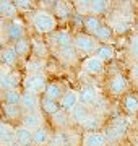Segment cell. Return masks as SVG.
Segmentation results:
<instances>
[{"label": "cell", "mask_w": 138, "mask_h": 146, "mask_svg": "<svg viewBox=\"0 0 138 146\" xmlns=\"http://www.w3.org/2000/svg\"><path fill=\"white\" fill-rule=\"evenodd\" d=\"M31 25L39 34H52L57 31L58 21L57 16L52 15V11L49 10H36L31 15Z\"/></svg>", "instance_id": "obj_1"}, {"label": "cell", "mask_w": 138, "mask_h": 146, "mask_svg": "<svg viewBox=\"0 0 138 146\" xmlns=\"http://www.w3.org/2000/svg\"><path fill=\"white\" fill-rule=\"evenodd\" d=\"M73 46L76 49V52L78 55H86V57H90V55H94L96 50L99 49V41L96 39L94 36H91L88 33H78V34H75L73 37Z\"/></svg>", "instance_id": "obj_2"}, {"label": "cell", "mask_w": 138, "mask_h": 146, "mask_svg": "<svg viewBox=\"0 0 138 146\" xmlns=\"http://www.w3.org/2000/svg\"><path fill=\"white\" fill-rule=\"evenodd\" d=\"M47 86V76L44 73H33V75H26L23 78V91L25 93H33L36 96H41L46 93Z\"/></svg>", "instance_id": "obj_3"}, {"label": "cell", "mask_w": 138, "mask_h": 146, "mask_svg": "<svg viewBox=\"0 0 138 146\" xmlns=\"http://www.w3.org/2000/svg\"><path fill=\"white\" fill-rule=\"evenodd\" d=\"M128 88H130V83L122 73H115L107 80V91L112 96H125L128 94Z\"/></svg>", "instance_id": "obj_4"}, {"label": "cell", "mask_w": 138, "mask_h": 146, "mask_svg": "<svg viewBox=\"0 0 138 146\" xmlns=\"http://www.w3.org/2000/svg\"><path fill=\"white\" fill-rule=\"evenodd\" d=\"M73 37L68 31H65V29H57L55 33H52L50 36H49V44L50 47L54 49V52H57V50H62L65 47H72L73 46Z\"/></svg>", "instance_id": "obj_5"}, {"label": "cell", "mask_w": 138, "mask_h": 146, "mask_svg": "<svg viewBox=\"0 0 138 146\" xmlns=\"http://www.w3.org/2000/svg\"><path fill=\"white\" fill-rule=\"evenodd\" d=\"M78 143V135L73 130H57L52 135L49 146H75Z\"/></svg>", "instance_id": "obj_6"}, {"label": "cell", "mask_w": 138, "mask_h": 146, "mask_svg": "<svg viewBox=\"0 0 138 146\" xmlns=\"http://www.w3.org/2000/svg\"><path fill=\"white\" fill-rule=\"evenodd\" d=\"M20 125L26 127L28 130L36 131L41 127H44V112L42 110H36V112H26L23 114L21 120H20Z\"/></svg>", "instance_id": "obj_7"}, {"label": "cell", "mask_w": 138, "mask_h": 146, "mask_svg": "<svg viewBox=\"0 0 138 146\" xmlns=\"http://www.w3.org/2000/svg\"><path fill=\"white\" fill-rule=\"evenodd\" d=\"M99 101V91L94 84H83L80 89V104H85L94 109Z\"/></svg>", "instance_id": "obj_8"}, {"label": "cell", "mask_w": 138, "mask_h": 146, "mask_svg": "<svg viewBox=\"0 0 138 146\" xmlns=\"http://www.w3.org/2000/svg\"><path fill=\"white\" fill-rule=\"evenodd\" d=\"M81 68H83V72H86L88 75H91V76H99V75L104 73L106 62H102L98 55H90V57H86L85 60H83Z\"/></svg>", "instance_id": "obj_9"}, {"label": "cell", "mask_w": 138, "mask_h": 146, "mask_svg": "<svg viewBox=\"0 0 138 146\" xmlns=\"http://www.w3.org/2000/svg\"><path fill=\"white\" fill-rule=\"evenodd\" d=\"M109 140L104 131H85L81 138V146H107Z\"/></svg>", "instance_id": "obj_10"}, {"label": "cell", "mask_w": 138, "mask_h": 146, "mask_svg": "<svg viewBox=\"0 0 138 146\" xmlns=\"http://www.w3.org/2000/svg\"><path fill=\"white\" fill-rule=\"evenodd\" d=\"M58 104H60V107L65 112L70 114L76 106H80V91H76V89H67L64 94V98L60 99Z\"/></svg>", "instance_id": "obj_11"}, {"label": "cell", "mask_w": 138, "mask_h": 146, "mask_svg": "<svg viewBox=\"0 0 138 146\" xmlns=\"http://www.w3.org/2000/svg\"><path fill=\"white\" fill-rule=\"evenodd\" d=\"M20 107H21L23 114L41 110V98L36 96V94H33V93H25V91H23V98H21Z\"/></svg>", "instance_id": "obj_12"}, {"label": "cell", "mask_w": 138, "mask_h": 146, "mask_svg": "<svg viewBox=\"0 0 138 146\" xmlns=\"http://www.w3.org/2000/svg\"><path fill=\"white\" fill-rule=\"evenodd\" d=\"M93 112H94V110L91 109V107H88V106H85V104H80L70 112V117H72V122H73L75 125L83 127L86 123V120L91 117Z\"/></svg>", "instance_id": "obj_13"}, {"label": "cell", "mask_w": 138, "mask_h": 146, "mask_svg": "<svg viewBox=\"0 0 138 146\" xmlns=\"http://www.w3.org/2000/svg\"><path fill=\"white\" fill-rule=\"evenodd\" d=\"M15 128L16 127L10 125L8 122H2V123H0V143H2V146H13V145H16Z\"/></svg>", "instance_id": "obj_14"}, {"label": "cell", "mask_w": 138, "mask_h": 146, "mask_svg": "<svg viewBox=\"0 0 138 146\" xmlns=\"http://www.w3.org/2000/svg\"><path fill=\"white\" fill-rule=\"evenodd\" d=\"M20 84H23V78L18 72H11L10 75H7L0 80V88L2 91H8V89H18Z\"/></svg>", "instance_id": "obj_15"}, {"label": "cell", "mask_w": 138, "mask_h": 146, "mask_svg": "<svg viewBox=\"0 0 138 146\" xmlns=\"http://www.w3.org/2000/svg\"><path fill=\"white\" fill-rule=\"evenodd\" d=\"M15 140L18 146H34L33 131L28 130L26 127H23V125H18L15 128Z\"/></svg>", "instance_id": "obj_16"}, {"label": "cell", "mask_w": 138, "mask_h": 146, "mask_svg": "<svg viewBox=\"0 0 138 146\" xmlns=\"http://www.w3.org/2000/svg\"><path fill=\"white\" fill-rule=\"evenodd\" d=\"M7 39H10V41H13V42H16V41H20V39H23V37H26L25 34V28H23V25H21V21H18V20H13L7 26Z\"/></svg>", "instance_id": "obj_17"}, {"label": "cell", "mask_w": 138, "mask_h": 146, "mask_svg": "<svg viewBox=\"0 0 138 146\" xmlns=\"http://www.w3.org/2000/svg\"><path fill=\"white\" fill-rule=\"evenodd\" d=\"M21 98H23V91L20 88L18 89H8V91H3V93H2L3 106L20 107V104H21Z\"/></svg>", "instance_id": "obj_18"}, {"label": "cell", "mask_w": 138, "mask_h": 146, "mask_svg": "<svg viewBox=\"0 0 138 146\" xmlns=\"http://www.w3.org/2000/svg\"><path fill=\"white\" fill-rule=\"evenodd\" d=\"M50 120H52V125L55 127L57 130H68L70 123H73V122H72L70 114H68V112H65L64 109L60 110V112H57L55 115H52V117H50Z\"/></svg>", "instance_id": "obj_19"}, {"label": "cell", "mask_w": 138, "mask_h": 146, "mask_svg": "<svg viewBox=\"0 0 138 146\" xmlns=\"http://www.w3.org/2000/svg\"><path fill=\"white\" fill-rule=\"evenodd\" d=\"M65 91H67V89H64V86H62L60 81H52V83H49L47 89H46V93H44V98L60 102V99L64 98Z\"/></svg>", "instance_id": "obj_20"}, {"label": "cell", "mask_w": 138, "mask_h": 146, "mask_svg": "<svg viewBox=\"0 0 138 146\" xmlns=\"http://www.w3.org/2000/svg\"><path fill=\"white\" fill-rule=\"evenodd\" d=\"M52 140V133L49 131V128L46 125L41 127L39 130L33 131V141H34V146H49Z\"/></svg>", "instance_id": "obj_21"}, {"label": "cell", "mask_w": 138, "mask_h": 146, "mask_svg": "<svg viewBox=\"0 0 138 146\" xmlns=\"http://www.w3.org/2000/svg\"><path fill=\"white\" fill-rule=\"evenodd\" d=\"M0 58H2V65L13 68V67L16 65V60H18L20 57H18V54L15 52L13 46H7V47H3V49H2Z\"/></svg>", "instance_id": "obj_22"}, {"label": "cell", "mask_w": 138, "mask_h": 146, "mask_svg": "<svg viewBox=\"0 0 138 146\" xmlns=\"http://www.w3.org/2000/svg\"><path fill=\"white\" fill-rule=\"evenodd\" d=\"M122 106H123V110L128 115H137L138 114V96L132 93L125 94L122 99Z\"/></svg>", "instance_id": "obj_23"}, {"label": "cell", "mask_w": 138, "mask_h": 146, "mask_svg": "<svg viewBox=\"0 0 138 146\" xmlns=\"http://www.w3.org/2000/svg\"><path fill=\"white\" fill-rule=\"evenodd\" d=\"M0 13H2V18L5 20H16V13H18V8H16L15 2H10V0H2L0 2Z\"/></svg>", "instance_id": "obj_24"}, {"label": "cell", "mask_w": 138, "mask_h": 146, "mask_svg": "<svg viewBox=\"0 0 138 146\" xmlns=\"http://www.w3.org/2000/svg\"><path fill=\"white\" fill-rule=\"evenodd\" d=\"M104 127V120H102L101 114H98V112H93L91 114V117L88 120H86V123L83 125V128H85V131H99Z\"/></svg>", "instance_id": "obj_25"}, {"label": "cell", "mask_w": 138, "mask_h": 146, "mask_svg": "<svg viewBox=\"0 0 138 146\" xmlns=\"http://www.w3.org/2000/svg\"><path fill=\"white\" fill-rule=\"evenodd\" d=\"M41 110H42L44 114L47 115H55L57 112H60L62 110V107H60V104H58L57 101H52V99H47V98H41Z\"/></svg>", "instance_id": "obj_26"}, {"label": "cell", "mask_w": 138, "mask_h": 146, "mask_svg": "<svg viewBox=\"0 0 138 146\" xmlns=\"http://www.w3.org/2000/svg\"><path fill=\"white\" fill-rule=\"evenodd\" d=\"M111 7V2L109 0H91L90 5V15L91 16H99L102 13H106Z\"/></svg>", "instance_id": "obj_27"}, {"label": "cell", "mask_w": 138, "mask_h": 146, "mask_svg": "<svg viewBox=\"0 0 138 146\" xmlns=\"http://www.w3.org/2000/svg\"><path fill=\"white\" fill-rule=\"evenodd\" d=\"M13 49H15V52L18 54V57L20 58H25L29 52H33L31 41H29L28 37H23V39H20V41L13 42Z\"/></svg>", "instance_id": "obj_28"}, {"label": "cell", "mask_w": 138, "mask_h": 146, "mask_svg": "<svg viewBox=\"0 0 138 146\" xmlns=\"http://www.w3.org/2000/svg\"><path fill=\"white\" fill-rule=\"evenodd\" d=\"M114 28L111 26V25H104L102 23V26L98 29V33L94 34V37L98 39L99 42H104V44H107V42L112 41V37H114Z\"/></svg>", "instance_id": "obj_29"}, {"label": "cell", "mask_w": 138, "mask_h": 146, "mask_svg": "<svg viewBox=\"0 0 138 146\" xmlns=\"http://www.w3.org/2000/svg\"><path fill=\"white\" fill-rule=\"evenodd\" d=\"M85 29H86V33L88 34H91V36H94L96 33H98V29L102 26V21L99 20V16H88L85 20Z\"/></svg>", "instance_id": "obj_30"}, {"label": "cell", "mask_w": 138, "mask_h": 146, "mask_svg": "<svg viewBox=\"0 0 138 146\" xmlns=\"http://www.w3.org/2000/svg\"><path fill=\"white\" fill-rule=\"evenodd\" d=\"M94 55H98L102 62H109V60H112V58H114V49H112L111 46H107V44H101V46H99V49L96 50Z\"/></svg>", "instance_id": "obj_31"}, {"label": "cell", "mask_w": 138, "mask_h": 146, "mask_svg": "<svg viewBox=\"0 0 138 146\" xmlns=\"http://www.w3.org/2000/svg\"><path fill=\"white\" fill-rule=\"evenodd\" d=\"M25 68H26L28 75H33V73H42L44 63L39 62V60H36V58H31V60H28V62H26Z\"/></svg>", "instance_id": "obj_32"}, {"label": "cell", "mask_w": 138, "mask_h": 146, "mask_svg": "<svg viewBox=\"0 0 138 146\" xmlns=\"http://www.w3.org/2000/svg\"><path fill=\"white\" fill-rule=\"evenodd\" d=\"M54 13L58 18H67L70 15V5L65 2H57V3H54Z\"/></svg>", "instance_id": "obj_33"}, {"label": "cell", "mask_w": 138, "mask_h": 146, "mask_svg": "<svg viewBox=\"0 0 138 146\" xmlns=\"http://www.w3.org/2000/svg\"><path fill=\"white\" fill-rule=\"evenodd\" d=\"M128 54L132 58H137L138 62V33H133L128 41Z\"/></svg>", "instance_id": "obj_34"}, {"label": "cell", "mask_w": 138, "mask_h": 146, "mask_svg": "<svg viewBox=\"0 0 138 146\" xmlns=\"http://www.w3.org/2000/svg\"><path fill=\"white\" fill-rule=\"evenodd\" d=\"M3 114H5V117H8L10 120H13V119H20V120H21V117H23V110H21V107H11V106H3Z\"/></svg>", "instance_id": "obj_35"}, {"label": "cell", "mask_w": 138, "mask_h": 146, "mask_svg": "<svg viewBox=\"0 0 138 146\" xmlns=\"http://www.w3.org/2000/svg\"><path fill=\"white\" fill-rule=\"evenodd\" d=\"M90 5H91V0H81V2H75L73 7L78 15H86L90 13Z\"/></svg>", "instance_id": "obj_36"}, {"label": "cell", "mask_w": 138, "mask_h": 146, "mask_svg": "<svg viewBox=\"0 0 138 146\" xmlns=\"http://www.w3.org/2000/svg\"><path fill=\"white\" fill-rule=\"evenodd\" d=\"M16 8H18V11H29L34 8V3L33 2H21V0H18V2H15Z\"/></svg>", "instance_id": "obj_37"}, {"label": "cell", "mask_w": 138, "mask_h": 146, "mask_svg": "<svg viewBox=\"0 0 138 146\" xmlns=\"http://www.w3.org/2000/svg\"><path fill=\"white\" fill-rule=\"evenodd\" d=\"M130 78L138 84V62L135 63V65L132 67V70H130Z\"/></svg>", "instance_id": "obj_38"}, {"label": "cell", "mask_w": 138, "mask_h": 146, "mask_svg": "<svg viewBox=\"0 0 138 146\" xmlns=\"http://www.w3.org/2000/svg\"><path fill=\"white\" fill-rule=\"evenodd\" d=\"M13 146H18V145H13Z\"/></svg>", "instance_id": "obj_39"}]
</instances>
